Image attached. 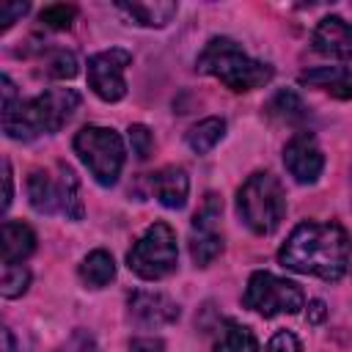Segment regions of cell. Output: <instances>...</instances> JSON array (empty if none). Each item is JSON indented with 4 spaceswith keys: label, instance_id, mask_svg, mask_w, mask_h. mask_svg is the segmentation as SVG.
Returning a JSON list of instances; mask_svg holds the SVG:
<instances>
[{
    "label": "cell",
    "instance_id": "cell-5",
    "mask_svg": "<svg viewBox=\"0 0 352 352\" xmlns=\"http://www.w3.org/2000/svg\"><path fill=\"white\" fill-rule=\"evenodd\" d=\"M28 201L38 214H66V220H82L85 206L80 198V179L66 165L58 162L55 173L33 170L28 176Z\"/></svg>",
    "mask_w": 352,
    "mask_h": 352
},
{
    "label": "cell",
    "instance_id": "cell-7",
    "mask_svg": "<svg viewBox=\"0 0 352 352\" xmlns=\"http://www.w3.org/2000/svg\"><path fill=\"white\" fill-rule=\"evenodd\" d=\"M176 264H179V248H176V234L168 223H151L126 253V267L143 280L168 278L176 270Z\"/></svg>",
    "mask_w": 352,
    "mask_h": 352
},
{
    "label": "cell",
    "instance_id": "cell-6",
    "mask_svg": "<svg viewBox=\"0 0 352 352\" xmlns=\"http://www.w3.org/2000/svg\"><path fill=\"white\" fill-rule=\"evenodd\" d=\"M72 146H74L77 157L82 160V165L91 170V176L102 187H113L118 182L126 151H124V140L116 129L88 124L74 135Z\"/></svg>",
    "mask_w": 352,
    "mask_h": 352
},
{
    "label": "cell",
    "instance_id": "cell-31",
    "mask_svg": "<svg viewBox=\"0 0 352 352\" xmlns=\"http://www.w3.org/2000/svg\"><path fill=\"white\" fill-rule=\"evenodd\" d=\"M3 352H14V338L8 327H3Z\"/></svg>",
    "mask_w": 352,
    "mask_h": 352
},
{
    "label": "cell",
    "instance_id": "cell-9",
    "mask_svg": "<svg viewBox=\"0 0 352 352\" xmlns=\"http://www.w3.org/2000/svg\"><path fill=\"white\" fill-rule=\"evenodd\" d=\"M220 214H223V198L217 192H206L198 212L192 214V228H190V256L195 267H209L223 253Z\"/></svg>",
    "mask_w": 352,
    "mask_h": 352
},
{
    "label": "cell",
    "instance_id": "cell-30",
    "mask_svg": "<svg viewBox=\"0 0 352 352\" xmlns=\"http://www.w3.org/2000/svg\"><path fill=\"white\" fill-rule=\"evenodd\" d=\"M324 314H327L324 302H322V300H314V302L308 305V314H305V316H308V322H311V324H316V322H322V319H324Z\"/></svg>",
    "mask_w": 352,
    "mask_h": 352
},
{
    "label": "cell",
    "instance_id": "cell-15",
    "mask_svg": "<svg viewBox=\"0 0 352 352\" xmlns=\"http://www.w3.org/2000/svg\"><path fill=\"white\" fill-rule=\"evenodd\" d=\"M302 85L322 88L336 99H352V69L346 66H316L300 74Z\"/></svg>",
    "mask_w": 352,
    "mask_h": 352
},
{
    "label": "cell",
    "instance_id": "cell-21",
    "mask_svg": "<svg viewBox=\"0 0 352 352\" xmlns=\"http://www.w3.org/2000/svg\"><path fill=\"white\" fill-rule=\"evenodd\" d=\"M214 352H258V344L250 327L239 324L236 319H226L217 333Z\"/></svg>",
    "mask_w": 352,
    "mask_h": 352
},
{
    "label": "cell",
    "instance_id": "cell-17",
    "mask_svg": "<svg viewBox=\"0 0 352 352\" xmlns=\"http://www.w3.org/2000/svg\"><path fill=\"white\" fill-rule=\"evenodd\" d=\"M36 250V234L19 220L3 223V264H22Z\"/></svg>",
    "mask_w": 352,
    "mask_h": 352
},
{
    "label": "cell",
    "instance_id": "cell-3",
    "mask_svg": "<svg viewBox=\"0 0 352 352\" xmlns=\"http://www.w3.org/2000/svg\"><path fill=\"white\" fill-rule=\"evenodd\" d=\"M195 69L204 74L217 77L228 91L245 94L264 88L272 80V66L264 60L250 58L234 38L214 36L204 44V50L195 58Z\"/></svg>",
    "mask_w": 352,
    "mask_h": 352
},
{
    "label": "cell",
    "instance_id": "cell-22",
    "mask_svg": "<svg viewBox=\"0 0 352 352\" xmlns=\"http://www.w3.org/2000/svg\"><path fill=\"white\" fill-rule=\"evenodd\" d=\"M41 63H44V72L55 80H69L77 74V58L63 47H50L47 52L41 50Z\"/></svg>",
    "mask_w": 352,
    "mask_h": 352
},
{
    "label": "cell",
    "instance_id": "cell-10",
    "mask_svg": "<svg viewBox=\"0 0 352 352\" xmlns=\"http://www.w3.org/2000/svg\"><path fill=\"white\" fill-rule=\"evenodd\" d=\"M132 63V52L124 47H110L88 58V85L102 102H118L126 96L124 69Z\"/></svg>",
    "mask_w": 352,
    "mask_h": 352
},
{
    "label": "cell",
    "instance_id": "cell-12",
    "mask_svg": "<svg viewBox=\"0 0 352 352\" xmlns=\"http://www.w3.org/2000/svg\"><path fill=\"white\" fill-rule=\"evenodd\" d=\"M129 319L140 327H165L179 319V305L162 292H132L126 300Z\"/></svg>",
    "mask_w": 352,
    "mask_h": 352
},
{
    "label": "cell",
    "instance_id": "cell-18",
    "mask_svg": "<svg viewBox=\"0 0 352 352\" xmlns=\"http://www.w3.org/2000/svg\"><path fill=\"white\" fill-rule=\"evenodd\" d=\"M264 116L275 124H286V126H297L308 118V110L302 104V99L292 91V88H283L278 94L270 96V102L264 104Z\"/></svg>",
    "mask_w": 352,
    "mask_h": 352
},
{
    "label": "cell",
    "instance_id": "cell-4",
    "mask_svg": "<svg viewBox=\"0 0 352 352\" xmlns=\"http://www.w3.org/2000/svg\"><path fill=\"white\" fill-rule=\"evenodd\" d=\"M236 212L253 234L258 236L272 234L283 223V214H286L283 184L267 170L248 176V182L236 192Z\"/></svg>",
    "mask_w": 352,
    "mask_h": 352
},
{
    "label": "cell",
    "instance_id": "cell-19",
    "mask_svg": "<svg viewBox=\"0 0 352 352\" xmlns=\"http://www.w3.org/2000/svg\"><path fill=\"white\" fill-rule=\"evenodd\" d=\"M223 135H226V121H223L220 116H209V118L192 124V126L187 129L184 140H187V146H190L195 154H209V151L223 140Z\"/></svg>",
    "mask_w": 352,
    "mask_h": 352
},
{
    "label": "cell",
    "instance_id": "cell-29",
    "mask_svg": "<svg viewBox=\"0 0 352 352\" xmlns=\"http://www.w3.org/2000/svg\"><path fill=\"white\" fill-rule=\"evenodd\" d=\"M165 344L160 338H135L126 352H162Z\"/></svg>",
    "mask_w": 352,
    "mask_h": 352
},
{
    "label": "cell",
    "instance_id": "cell-13",
    "mask_svg": "<svg viewBox=\"0 0 352 352\" xmlns=\"http://www.w3.org/2000/svg\"><path fill=\"white\" fill-rule=\"evenodd\" d=\"M311 44L316 52L330 55V58H341V60H352V25L336 14L322 16L314 28Z\"/></svg>",
    "mask_w": 352,
    "mask_h": 352
},
{
    "label": "cell",
    "instance_id": "cell-23",
    "mask_svg": "<svg viewBox=\"0 0 352 352\" xmlns=\"http://www.w3.org/2000/svg\"><path fill=\"white\" fill-rule=\"evenodd\" d=\"M30 286V272L22 264H3V278H0V294L6 300L22 297Z\"/></svg>",
    "mask_w": 352,
    "mask_h": 352
},
{
    "label": "cell",
    "instance_id": "cell-27",
    "mask_svg": "<svg viewBox=\"0 0 352 352\" xmlns=\"http://www.w3.org/2000/svg\"><path fill=\"white\" fill-rule=\"evenodd\" d=\"M30 11L28 3H0V28H11L16 19H22Z\"/></svg>",
    "mask_w": 352,
    "mask_h": 352
},
{
    "label": "cell",
    "instance_id": "cell-26",
    "mask_svg": "<svg viewBox=\"0 0 352 352\" xmlns=\"http://www.w3.org/2000/svg\"><path fill=\"white\" fill-rule=\"evenodd\" d=\"M267 352H302V344H300V338H297L294 333H289V330H278V333L270 338Z\"/></svg>",
    "mask_w": 352,
    "mask_h": 352
},
{
    "label": "cell",
    "instance_id": "cell-14",
    "mask_svg": "<svg viewBox=\"0 0 352 352\" xmlns=\"http://www.w3.org/2000/svg\"><path fill=\"white\" fill-rule=\"evenodd\" d=\"M148 190L165 209H182L190 195L187 170L179 165H165V168L148 173Z\"/></svg>",
    "mask_w": 352,
    "mask_h": 352
},
{
    "label": "cell",
    "instance_id": "cell-11",
    "mask_svg": "<svg viewBox=\"0 0 352 352\" xmlns=\"http://www.w3.org/2000/svg\"><path fill=\"white\" fill-rule=\"evenodd\" d=\"M283 165L297 184H314L324 168V154H322L316 138L305 129L294 132L289 138V143L283 146Z\"/></svg>",
    "mask_w": 352,
    "mask_h": 352
},
{
    "label": "cell",
    "instance_id": "cell-8",
    "mask_svg": "<svg viewBox=\"0 0 352 352\" xmlns=\"http://www.w3.org/2000/svg\"><path fill=\"white\" fill-rule=\"evenodd\" d=\"M242 302H245V308L270 319L278 314H297L305 305V294L294 280H286V278H278L272 272L258 270L250 275L245 294H242Z\"/></svg>",
    "mask_w": 352,
    "mask_h": 352
},
{
    "label": "cell",
    "instance_id": "cell-1",
    "mask_svg": "<svg viewBox=\"0 0 352 352\" xmlns=\"http://www.w3.org/2000/svg\"><path fill=\"white\" fill-rule=\"evenodd\" d=\"M352 256V236L338 223H300L278 250V261L300 275H316L322 280H341Z\"/></svg>",
    "mask_w": 352,
    "mask_h": 352
},
{
    "label": "cell",
    "instance_id": "cell-20",
    "mask_svg": "<svg viewBox=\"0 0 352 352\" xmlns=\"http://www.w3.org/2000/svg\"><path fill=\"white\" fill-rule=\"evenodd\" d=\"M116 278V261L107 250H91L80 264V280L91 289H102Z\"/></svg>",
    "mask_w": 352,
    "mask_h": 352
},
{
    "label": "cell",
    "instance_id": "cell-24",
    "mask_svg": "<svg viewBox=\"0 0 352 352\" xmlns=\"http://www.w3.org/2000/svg\"><path fill=\"white\" fill-rule=\"evenodd\" d=\"M77 16V8L74 6H66V3H52L47 8H41L38 19L44 28H52V30H69L72 22Z\"/></svg>",
    "mask_w": 352,
    "mask_h": 352
},
{
    "label": "cell",
    "instance_id": "cell-25",
    "mask_svg": "<svg viewBox=\"0 0 352 352\" xmlns=\"http://www.w3.org/2000/svg\"><path fill=\"white\" fill-rule=\"evenodd\" d=\"M129 146H132V154L138 160H148L151 148H154V135L146 124H132L129 126Z\"/></svg>",
    "mask_w": 352,
    "mask_h": 352
},
{
    "label": "cell",
    "instance_id": "cell-16",
    "mask_svg": "<svg viewBox=\"0 0 352 352\" xmlns=\"http://www.w3.org/2000/svg\"><path fill=\"white\" fill-rule=\"evenodd\" d=\"M116 8L124 11L135 25H143V28H165L179 11V6L173 0H154V3L135 0V3H118Z\"/></svg>",
    "mask_w": 352,
    "mask_h": 352
},
{
    "label": "cell",
    "instance_id": "cell-2",
    "mask_svg": "<svg viewBox=\"0 0 352 352\" xmlns=\"http://www.w3.org/2000/svg\"><path fill=\"white\" fill-rule=\"evenodd\" d=\"M80 107L74 88H50L30 99L3 104V132L14 140H36L58 132Z\"/></svg>",
    "mask_w": 352,
    "mask_h": 352
},
{
    "label": "cell",
    "instance_id": "cell-28",
    "mask_svg": "<svg viewBox=\"0 0 352 352\" xmlns=\"http://www.w3.org/2000/svg\"><path fill=\"white\" fill-rule=\"evenodd\" d=\"M11 195H14V179H11V162L3 160V212L11 206Z\"/></svg>",
    "mask_w": 352,
    "mask_h": 352
}]
</instances>
